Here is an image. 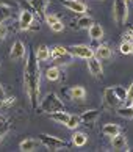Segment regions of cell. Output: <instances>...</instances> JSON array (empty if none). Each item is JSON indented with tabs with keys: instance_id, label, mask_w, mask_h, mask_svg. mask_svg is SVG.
<instances>
[{
	"instance_id": "cell-1",
	"label": "cell",
	"mask_w": 133,
	"mask_h": 152,
	"mask_svg": "<svg viewBox=\"0 0 133 152\" xmlns=\"http://www.w3.org/2000/svg\"><path fill=\"white\" fill-rule=\"evenodd\" d=\"M39 83H41V69L39 60L36 58V53L30 50L24 67V85L30 99L31 108H38V99H39Z\"/></svg>"
},
{
	"instance_id": "cell-2",
	"label": "cell",
	"mask_w": 133,
	"mask_h": 152,
	"mask_svg": "<svg viewBox=\"0 0 133 152\" xmlns=\"http://www.w3.org/2000/svg\"><path fill=\"white\" fill-rule=\"evenodd\" d=\"M64 110V104L63 100L58 97L55 93H49L44 96V99L41 100L39 104V111L41 113H55V111H63Z\"/></svg>"
},
{
	"instance_id": "cell-3",
	"label": "cell",
	"mask_w": 133,
	"mask_h": 152,
	"mask_svg": "<svg viewBox=\"0 0 133 152\" xmlns=\"http://www.w3.org/2000/svg\"><path fill=\"white\" fill-rule=\"evenodd\" d=\"M113 16L118 25L125 24L127 18H129V3L125 0H114L113 3Z\"/></svg>"
},
{
	"instance_id": "cell-4",
	"label": "cell",
	"mask_w": 133,
	"mask_h": 152,
	"mask_svg": "<svg viewBox=\"0 0 133 152\" xmlns=\"http://www.w3.org/2000/svg\"><path fill=\"white\" fill-rule=\"evenodd\" d=\"M38 140H39L41 144H44L47 149H50V151H58V149L68 146L64 140L58 138V137H52V135H47V133H41L39 137H38Z\"/></svg>"
},
{
	"instance_id": "cell-5",
	"label": "cell",
	"mask_w": 133,
	"mask_h": 152,
	"mask_svg": "<svg viewBox=\"0 0 133 152\" xmlns=\"http://www.w3.org/2000/svg\"><path fill=\"white\" fill-rule=\"evenodd\" d=\"M68 52L74 58L88 60V58L94 57V49L91 46H86V44H75V46H69L68 47Z\"/></svg>"
},
{
	"instance_id": "cell-6",
	"label": "cell",
	"mask_w": 133,
	"mask_h": 152,
	"mask_svg": "<svg viewBox=\"0 0 133 152\" xmlns=\"http://www.w3.org/2000/svg\"><path fill=\"white\" fill-rule=\"evenodd\" d=\"M88 71H89V74L94 75V77H102L103 66L100 63V58H97L96 55L91 58H88Z\"/></svg>"
},
{
	"instance_id": "cell-7",
	"label": "cell",
	"mask_w": 133,
	"mask_h": 152,
	"mask_svg": "<svg viewBox=\"0 0 133 152\" xmlns=\"http://www.w3.org/2000/svg\"><path fill=\"white\" fill-rule=\"evenodd\" d=\"M25 57V46L24 42L17 39V41L13 42V46H11V52H9V58L13 61H19Z\"/></svg>"
},
{
	"instance_id": "cell-8",
	"label": "cell",
	"mask_w": 133,
	"mask_h": 152,
	"mask_svg": "<svg viewBox=\"0 0 133 152\" xmlns=\"http://www.w3.org/2000/svg\"><path fill=\"white\" fill-rule=\"evenodd\" d=\"M63 7H66L69 11L77 13V14H85L88 11V7L83 2H80V0H64Z\"/></svg>"
},
{
	"instance_id": "cell-9",
	"label": "cell",
	"mask_w": 133,
	"mask_h": 152,
	"mask_svg": "<svg viewBox=\"0 0 133 152\" xmlns=\"http://www.w3.org/2000/svg\"><path fill=\"white\" fill-rule=\"evenodd\" d=\"M35 20V14L30 13V11H20V16H19V28L22 31L28 30L30 25L33 24Z\"/></svg>"
},
{
	"instance_id": "cell-10",
	"label": "cell",
	"mask_w": 133,
	"mask_h": 152,
	"mask_svg": "<svg viewBox=\"0 0 133 152\" xmlns=\"http://www.w3.org/2000/svg\"><path fill=\"white\" fill-rule=\"evenodd\" d=\"M103 100H105V104H107L108 107H111V108H114V107H118L121 104V99L116 96L113 88H107L103 91Z\"/></svg>"
},
{
	"instance_id": "cell-11",
	"label": "cell",
	"mask_w": 133,
	"mask_h": 152,
	"mask_svg": "<svg viewBox=\"0 0 133 152\" xmlns=\"http://www.w3.org/2000/svg\"><path fill=\"white\" fill-rule=\"evenodd\" d=\"M111 148L114 151H129V144H127L125 135L118 133L116 137H111Z\"/></svg>"
},
{
	"instance_id": "cell-12",
	"label": "cell",
	"mask_w": 133,
	"mask_h": 152,
	"mask_svg": "<svg viewBox=\"0 0 133 152\" xmlns=\"http://www.w3.org/2000/svg\"><path fill=\"white\" fill-rule=\"evenodd\" d=\"M99 115H100V110H88V111H83V113L80 115V119H81V122L83 124H89V126H92L94 122L97 121V118H99Z\"/></svg>"
},
{
	"instance_id": "cell-13",
	"label": "cell",
	"mask_w": 133,
	"mask_h": 152,
	"mask_svg": "<svg viewBox=\"0 0 133 152\" xmlns=\"http://www.w3.org/2000/svg\"><path fill=\"white\" fill-rule=\"evenodd\" d=\"M39 140H35V138H25L24 141H20L19 144V149L22 152H33L39 148Z\"/></svg>"
},
{
	"instance_id": "cell-14",
	"label": "cell",
	"mask_w": 133,
	"mask_h": 152,
	"mask_svg": "<svg viewBox=\"0 0 133 152\" xmlns=\"http://www.w3.org/2000/svg\"><path fill=\"white\" fill-rule=\"evenodd\" d=\"M33 10H35V14H38L39 18H44L46 16V10L49 5V0H30Z\"/></svg>"
},
{
	"instance_id": "cell-15",
	"label": "cell",
	"mask_w": 133,
	"mask_h": 152,
	"mask_svg": "<svg viewBox=\"0 0 133 152\" xmlns=\"http://www.w3.org/2000/svg\"><path fill=\"white\" fill-rule=\"evenodd\" d=\"M88 33H89V38L92 41H99V39L103 38V28L100 24H92L89 28H88Z\"/></svg>"
},
{
	"instance_id": "cell-16",
	"label": "cell",
	"mask_w": 133,
	"mask_h": 152,
	"mask_svg": "<svg viewBox=\"0 0 133 152\" xmlns=\"http://www.w3.org/2000/svg\"><path fill=\"white\" fill-rule=\"evenodd\" d=\"M102 133L105 135V137H116L118 133H121V127L118 126V124H113V122H108L105 124V126L102 127Z\"/></svg>"
},
{
	"instance_id": "cell-17",
	"label": "cell",
	"mask_w": 133,
	"mask_h": 152,
	"mask_svg": "<svg viewBox=\"0 0 133 152\" xmlns=\"http://www.w3.org/2000/svg\"><path fill=\"white\" fill-rule=\"evenodd\" d=\"M68 94L72 100H81V99H85L86 91L83 86H72L70 89H68Z\"/></svg>"
},
{
	"instance_id": "cell-18",
	"label": "cell",
	"mask_w": 133,
	"mask_h": 152,
	"mask_svg": "<svg viewBox=\"0 0 133 152\" xmlns=\"http://www.w3.org/2000/svg\"><path fill=\"white\" fill-rule=\"evenodd\" d=\"M94 55H96L97 58H100V60H108V58H111L113 57V52H111V49H110L108 46H99L96 50H94Z\"/></svg>"
},
{
	"instance_id": "cell-19",
	"label": "cell",
	"mask_w": 133,
	"mask_h": 152,
	"mask_svg": "<svg viewBox=\"0 0 133 152\" xmlns=\"http://www.w3.org/2000/svg\"><path fill=\"white\" fill-rule=\"evenodd\" d=\"M36 58L39 61H47L49 58H50V49H49L46 44H41V46H38L36 49Z\"/></svg>"
},
{
	"instance_id": "cell-20",
	"label": "cell",
	"mask_w": 133,
	"mask_h": 152,
	"mask_svg": "<svg viewBox=\"0 0 133 152\" xmlns=\"http://www.w3.org/2000/svg\"><path fill=\"white\" fill-rule=\"evenodd\" d=\"M88 141V137L85 133L81 132H75L74 135H72V144L77 146V148H81V146H85Z\"/></svg>"
},
{
	"instance_id": "cell-21",
	"label": "cell",
	"mask_w": 133,
	"mask_h": 152,
	"mask_svg": "<svg viewBox=\"0 0 133 152\" xmlns=\"http://www.w3.org/2000/svg\"><path fill=\"white\" fill-rule=\"evenodd\" d=\"M69 113H66V111H55V113H50V119H53L55 122H58V124H66L69 119Z\"/></svg>"
},
{
	"instance_id": "cell-22",
	"label": "cell",
	"mask_w": 133,
	"mask_h": 152,
	"mask_svg": "<svg viewBox=\"0 0 133 152\" xmlns=\"http://www.w3.org/2000/svg\"><path fill=\"white\" fill-rule=\"evenodd\" d=\"M75 24H77V28L88 30V28H89V27L94 24V22H92V18H91V16H81V18L77 20Z\"/></svg>"
},
{
	"instance_id": "cell-23",
	"label": "cell",
	"mask_w": 133,
	"mask_h": 152,
	"mask_svg": "<svg viewBox=\"0 0 133 152\" xmlns=\"http://www.w3.org/2000/svg\"><path fill=\"white\" fill-rule=\"evenodd\" d=\"M60 69L57 66H52V67H47L46 69V78L47 80H52V82H55V80H58L60 78Z\"/></svg>"
},
{
	"instance_id": "cell-24",
	"label": "cell",
	"mask_w": 133,
	"mask_h": 152,
	"mask_svg": "<svg viewBox=\"0 0 133 152\" xmlns=\"http://www.w3.org/2000/svg\"><path fill=\"white\" fill-rule=\"evenodd\" d=\"M81 124V119H80V116L78 115H70L69 116V119H68V122L64 124L68 129H70V130H75L77 127H78Z\"/></svg>"
},
{
	"instance_id": "cell-25",
	"label": "cell",
	"mask_w": 133,
	"mask_h": 152,
	"mask_svg": "<svg viewBox=\"0 0 133 152\" xmlns=\"http://www.w3.org/2000/svg\"><path fill=\"white\" fill-rule=\"evenodd\" d=\"M69 53L68 52V47H63V46H55L50 49V58H57V57H61V55H66Z\"/></svg>"
},
{
	"instance_id": "cell-26",
	"label": "cell",
	"mask_w": 133,
	"mask_h": 152,
	"mask_svg": "<svg viewBox=\"0 0 133 152\" xmlns=\"http://www.w3.org/2000/svg\"><path fill=\"white\" fill-rule=\"evenodd\" d=\"M11 14H13V11H11L9 7H3V5H0V24H3L7 19H9Z\"/></svg>"
},
{
	"instance_id": "cell-27",
	"label": "cell",
	"mask_w": 133,
	"mask_h": 152,
	"mask_svg": "<svg viewBox=\"0 0 133 152\" xmlns=\"http://www.w3.org/2000/svg\"><path fill=\"white\" fill-rule=\"evenodd\" d=\"M118 115L121 118H125V119H133V108L132 107H124V108L118 110Z\"/></svg>"
},
{
	"instance_id": "cell-28",
	"label": "cell",
	"mask_w": 133,
	"mask_h": 152,
	"mask_svg": "<svg viewBox=\"0 0 133 152\" xmlns=\"http://www.w3.org/2000/svg\"><path fill=\"white\" fill-rule=\"evenodd\" d=\"M72 58H74V57H72L70 53H66V55H61V57L53 58V61H55L57 64H64V66H66V64H69L70 61H72Z\"/></svg>"
},
{
	"instance_id": "cell-29",
	"label": "cell",
	"mask_w": 133,
	"mask_h": 152,
	"mask_svg": "<svg viewBox=\"0 0 133 152\" xmlns=\"http://www.w3.org/2000/svg\"><path fill=\"white\" fill-rule=\"evenodd\" d=\"M113 89H114L116 96L121 99V102H125V99H127V88H124V86H114Z\"/></svg>"
},
{
	"instance_id": "cell-30",
	"label": "cell",
	"mask_w": 133,
	"mask_h": 152,
	"mask_svg": "<svg viewBox=\"0 0 133 152\" xmlns=\"http://www.w3.org/2000/svg\"><path fill=\"white\" fill-rule=\"evenodd\" d=\"M8 130H9V122L7 119H0V140L8 133Z\"/></svg>"
},
{
	"instance_id": "cell-31",
	"label": "cell",
	"mask_w": 133,
	"mask_h": 152,
	"mask_svg": "<svg viewBox=\"0 0 133 152\" xmlns=\"http://www.w3.org/2000/svg\"><path fill=\"white\" fill-rule=\"evenodd\" d=\"M119 52L124 53V55H130L132 53V42H127V41H122L119 46Z\"/></svg>"
},
{
	"instance_id": "cell-32",
	"label": "cell",
	"mask_w": 133,
	"mask_h": 152,
	"mask_svg": "<svg viewBox=\"0 0 133 152\" xmlns=\"http://www.w3.org/2000/svg\"><path fill=\"white\" fill-rule=\"evenodd\" d=\"M19 5H20L22 11H30V13L35 14V10H33V7H31V3H30V2H25V0H19Z\"/></svg>"
},
{
	"instance_id": "cell-33",
	"label": "cell",
	"mask_w": 133,
	"mask_h": 152,
	"mask_svg": "<svg viewBox=\"0 0 133 152\" xmlns=\"http://www.w3.org/2000/svg\"><path fill=\"white\" fill-rule=\"evenodd\" d=\"M44 19H46V22H47V24H49V27H50L52 24H55V22H58L60 20V18H58V16L57 14H46V16H44Z\"/></svg>"
},
{
	"instance_id": "cell-34",
	"label": "cell",
	"mask_w": 133,
	"mask_h": 152,
	"mask_svg": "<svg viewBox=\"0 0 133 152\" xmlns=\"http://www.w3.org/2000/svg\"><path fill=\"white\" fill-rule=\"evenodd\" d=\"M50 30L55 31V33H60V31H63V30H64V24H63L61 20H58V22H55V24L50 25Z\"/></svg>"
},
{
	"instance_id": "cell-35",
	"label": "cell",
	"mask_w": 133,
	"mask_h": 152,
	"mask_svg": "<svg viewBox=\"0 0 133 152\" xmlns=\"http://www.w3.org/2000/svg\"><path fill=\"white\" fill-rule=\"evenodd\" d=\"M7 35H8V27H7V25H3V24H0V42L5 41Z\"/></svg>"
},
{
	"instance_id": "cell-36",
	"label": "cell",
	"mask_w": 133,
	"mask_h": 152,
	"mask_svg": "<svg viewBox=\"0 0 133 152\" xmlns=\"http://www.w3.org/2000/svg\"><path fill=\"white\" fill-rule=\"evenodd\" d=\"M133 100V82H132V85L127 88V99H125V102H132Z\"/></svg>"
},
{
	"instance_id": "cell-37",
	"label": "cell",
	"mask_w": 133,
	"mask_h": 152,
	"mask_svg": "<svg viewBox=\"0 0 133 152\" xmlns=\"http://www.w3.org/2000/svg\"><path fill=\"white\" fill-rule=\"evenodd\" d=\"M122 41H127V42H133V35L130 30H127L125 33H122Z\"/></svg>"
},
{
	"instance_id": "cell-38",
	"label": "cell",
	"mask_w": 133,
	"mask_h": 152,
	"mask_svg": "<svg viewBox=\"0 0 133 152\" xmlns=\"http://www.w3.org/2000/svg\"><path fill=\"white\" fill-rule=\"evenodd\" d=\"M14 100H16L14 97H5L3 102L0 105H2V107H11V105H14Z\"/></svg>"
},
{
	"instance_id": "cell-39",
	"label": "cell",
	"mask_w": 133,
	"mask_h": 152,
	"mask_svg": "<svg viewBox=\"0 0 133 152\" xmlns=\"http://www.w3.org/2000/svg\"><path fill=\"white\" fill-rule=\"evenodd\" d=\"M0 5H3V7H14V0H0Z\"/></svg>"
},
{
	"instance_id": "cell-40",
	"label": "cell",
	"mask_w": 133,
	"mask_h": 152,
	"mask_svg": "<svg viewBox=\"0 0 133 152\" xmlns=\"http://www.w3.org/2000/svg\"><path fill=\"white\" fill-rule=\"evenodd\" d=\"M3 99H5V91H3V88H2V85H0V104L3 102Z\"/></svg>"
},
{
	"instance_id": "cell-41",
	"label": "cell",
	"mask_w": 133,
	"mask_h": 152,
	"mask_svg": "<svg viewBox=\"0 0 133 152\" xmlns=\"http://www.w3.org/2000/svg\"><path fill=\"white\" fill-rule=\"evenodd\" d=\"M129 30L132 31V35H133V25H130V27H129Z\"/></svg>"
},
{
	"instance_id": "cell-42",
	"label": "cell",
	"mask_w": 133,
	"mask_h": 152,
	"mask_svg": "<svg viewBox=\"0 0 133 152\" xmlns=\"http://www.w3.org/2000/svg\"><path fill=\"white\" fill-rule=\"evenodd\" d=\"M130 107H132V108H133V100H132V102H130Z\"/></svg>"
},
{
	"instance_id": "cell-43",
	"label": "cell",
	"mask_w": 133,
	"mask_h": 152,
	"mask_svg": "<svg viewBox=\"0 0 133 152\" xmlns=\"http://www.w3.org/2000/svg\"><path fill=\"white\" fill-rule=\"evenodd\" d=\"M132 55H133V42H132Z\"/></svg>"
},
{
	"instance_id": "cell-44",
	"label": "cell",
	"mask_w": 133,
	"mask_h": 152,
	"mask_svg": "<svg viewBox=\"0 0 133 152\" xmlns=\"http://www.w3.org/2000/svg\"><path fill=\"white\" fill-rule=\"evenodd\" d=\"M125 2H127V3H129V2H130V0H125Z\"/></svg>"
}]
</instances>
